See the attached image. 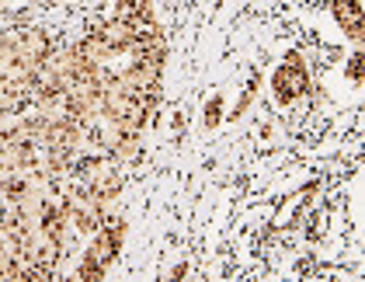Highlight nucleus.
<instances>
[{
	"label": "nucleus",
	"instance_id": "1",
	"mask_svg": "<svg viewBox=\"0 0 365 282\" xmlns=\"http://www.w3.org/2000/svg\"><path fill=\"white\" fill-rule=\"evenodd\" d=\"M303 87H307V74H299V70H296V63L282 66L279 74H275V94H279L282 101L296 98V94H299Z\"/></svg>",
	"mask_w": 365,
	"mask_h": 282
}]
</instances>
